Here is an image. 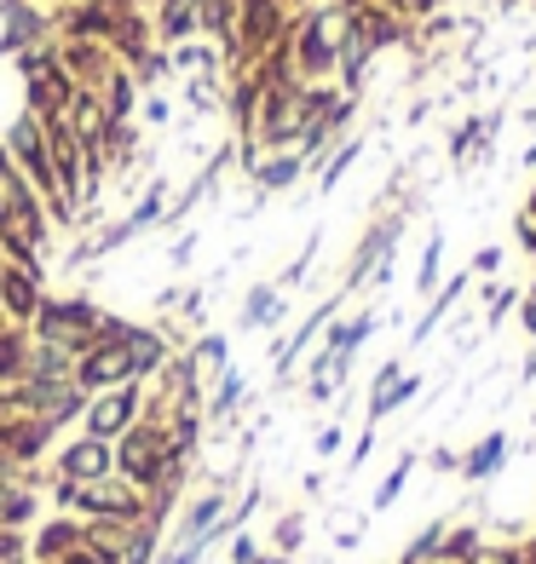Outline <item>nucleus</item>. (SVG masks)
<instances>
[{"label": "nucleus", "instance_id": "nucleus-1", "mask_svg": "<svg viewBox=\"0 0 536 564\" xmlns=\"http://www.w3.org/2000/svg\"><path fill=\"white\" fill-rule=\"evenodd\" d=\"M341 23L346 12L335 7V0H318V7H305L294 12L289 23V69H294V82L305 87H318V82H335V58H341Z\"/></svg>", "mask_w": 536, "mask_h": 564}, {"label": "nucleus", "instance_id": "nucleus-2", "mask_svg": "<svg viewBox=\"0 0 536 564\" xmlns=\"http://www.w3.org/2000/svg\"><path fill=\"white\" fill-rule=\"evenodd\" d=\"M98 317H105V305H98L93 294H46L41 312L30 317V340L35 346H58L69 357H82L93 346V328Z\"/></svg>", "mask_w": 536, "mask_h": 564}, {"label": "nucleus", "instance_id": "nucleus-3", "mask_svg": "<svg viewBox=\"0 0 536 564\" xmlns=\"http://www.w3.org/2000/svg\"><path fill=\"white\" fill-rule=\"evenodd\" d=\"M404 230H410V208H393V214H375V219H369V230L357 237L352 260H346V276H341V294H346V300H352L357 289H369V276L387 265V260H398Z\"/></svg>", "mask_w": 536, "mask_h": 564}, {"label": "nucleus", "instance_id": "nucleus-4", "mask_svg": "<svg viewBox=\"0 0 536 564\" xmlns=\"http://www.w3.org/2000/svg\"><path fill=\"white\" fill-rule=\"evenodd\" d=\"M144 490L139 484H127V478H93V484H82V490H75V501H69V512L75 519H105V524H144Z\"/></svg>", "mask_w": 536, "mask_h": 564}, {"label": "nucleus", "instance_id": "nucleus-5", "mask_svg": "<svg viewBox=\"0 0 536 564\" xmlns=\"http://www.w3.org/2000/svg\"><path fill=\"white\" fill-rule=\"evenodd\" d=\"M162 455H168V426H157V421L139 415V421L116 438V478L150 490V484H157V473H162Z\"/></svg>", "mask_w": 536, "mask_h": 564}, {"label": "nucleus", "instance_id": "nucleus-6", "mask_svg": "<svg viewBox=\"0 0 536 564\" xmlns=\"http://www.w3.org/2000/svg\"><path fill=\"white\" fill-rule=\"evenodd\" d=\"M144 415V387L139 380H127V387H110V392H93L87 409H82V421H75V432H87V438H105L116 444L127 426H133Z\"/></svg>", "mask_w": 536, "mask_h": 564}, {"label": "nucleus", "instance_id": "nucleus-7", "mask_svg": "<svg viewBox=\"0 0 536 564\" xmlns=\"http://www.w3.org/2000/svg\"><path fill=\"white\" fill-rule=\"evenodd\" d=\"M12 403L23 415H41L53 432H69L87 409V392L75 380H23V387H12Z\"/></svg>", "mask_w": 536, "mask_h": 564}, {"label": "nucleus", "instance_id": "nucleus-8", "mask_svg": "<svg viewBox=\"0 0 536 564\" xmlns=\"http://www.w3.org/2000/svg\"><path fill=\"white\" fill-rule=\"evenodd\" d=\"M110 473H116V444L87 438V432H75V438H58L53 455H46V478L93 484V478H110Z\"/></svg>", "mask_w": 536, "mask_h": 564}, {"label": "nucleus", "instance_id": "nucleus-9", "mask_svg": "<svg viewBox=\"0 0 536 564\" xmlns=\"http://www.w3.org/2000/svg\"><path fill=\"white\" fill-rule=\"evenodd\" d=\"M35 41H58L53 12L35 7V0H0V58H18Z\"/></svg>", "mask_w": 536, "mask_h": 564}, {"label": "nucleus", "instance_id": "nucleus-10", "mask_svg": "<svg viewBox=\"0 0 536 564\" xmlns=\"http://www.w3.org/2000/svg\"><path fill=\"white\" fill-rule=\"evenodd\" d=\"M53 444H58V432L46 426L41 415H23V409H18V415L0 421V455L18 460V467H46Z\"/></svg>", "mask_w": 536, "mask_h": 564}, {"label": "nucleus", "instance_id": "nucleus-11", "mask_svg": "<svg viewBox=\"0 0 536 564\" xmlns=\"http://www.w3.org/2000/svg\"><path fill=\"white\" fill-rule=\"evenodd\" d=\"M69 380L87 398L93 392H110V387H127V380H133V357H127V346H87L82 357H75Z\"/></svg>", "mask_w": 536, "mask_h": 564}, {"label": "nucleus", "instance_id": "nucleus-12", "mask_svg": "<svg viewBox=\"0 0 536 564\" xmlns=\"http://www.w3.org/2000/svg\"><path fill=\"white\" fill-rule=\"evenodd\" d=\"M179 364H185V380L208 398V387L232 369V335H219V328H202V335H191V346L179 351Z\"/></svg>", "mask_w": 536, "mask_h": 564}, {"label": "nucleus", "instance_id": "nucleus-13", "mask_svg": "<svg viewBox=\"0 0 536 564\" xmlns=\"http://www.w3.org/2000/svg\"><path fill=\"white\" fill-rule=\"evenodd\" d=\"M41 300H46V276L0 260V317L18 323V328H30V317L41 312Z\"/></svg>", "mask_w": 536, "mask_h": 564}, {"label": "nucleus", "instance_id": "nucleus-14", "mask_svg": "<svg viewBox=\"0 0 536 564\" xmlns=\"http://www.w3.org/2000/svg\"><path fill=\"white\" fill-rule=\"evenodd\" d=\"M75 547H82V519L75 512H41L30 524V564H58Z\"/></svg>", "mask_w": 536, "mask_h": 564}, {"label": "nucleus", "instance_id": "nucleus-15", "mask_svg": "<svg viewBox=\"0 0 536 564\" xmlns=\"http://www.w3.org/2000/svg\"><path fill=\"white\" fill-rule=\"evenodd\" d=\"M243 178H248L260 196H289L300 178H312V167H305L300 150H260V162H254Z\"/></svg>", "mask_w": 536, "mask_h": 564}, {"label": "nucleus", "instance_id": "nucleus-16", "mask_svg": "<svg viewBox=\"0 0 536 564\" xmlns=\"http://www.w3.org/2000/svg\"><path fill=\"white\" fill-rule=\"evenodd\" d=\"M69 98H75V82L58 69V64H46L35 75H23V110L41 116V121H58L69 110Z\"/></svg>", "mask_w": 536, "mask_h": 564}, {"label": "nucleus", "instance_id": "nucleus-17", "mask_svg": "<svg viewBox=\"0 0 536 564\" xmlns=\"http://www.w3.org/2000/svg\"><path fill=\"white\" fill-rule=\"evenodd\" d=\"M58 69L69 75L75 87H98L116 69V53L105 41H58Z\"/></svg>", "mask_w": 536, "mask_h": 564}, {"label": "nucleus", "instance_id": "nucleus-18", "mask_svg": "<svg viewBox=\"0 0 536 564\" xmlns=\"http://www.w3.org/2000/svg\"><path fill=\"white\" fill-rule=\"evenodd\" d=\"M289 317V294L277 289V282H254V289L243 294V312H237V335H260V328H283Z\"/></svg>", "mask_w": 536, "mask_h": 564}, {"label": "nucleus", "instance_id": "nucleus-19", "mask_svg": "<svg viewBox=\"0 0 536 564\" xmlns=\"http://www.w3.org/2000/svg\"><path fill=\"white\" fill-rule=\"evenodd\" d=\"M121 346H127V357H133V380H139V387H150V380L168 369V357H173V346H168V335L157 323H133V335H127Z\"/></svg>", "mask_w": 536, "mask_h": 564}, {"label": "nucleus", "instance_id": "nucleus-20", "mask_svg": "<svg viewBox=\"0 0 536 564\" xmlns=\"http://www.w3.org/2000/svg\"><path fill=\"white\" fill-rule=\"evenodd\" d=\"M243 409H248V380H243V369L232 364L214 387H208V398H202V415H208V426H243Z\"/></svg>", "mask_w": 536, "mask_h": 564}, {"label": "nucleus", "instance_id": "nucleus-21", "mask_svg": "<svg viewBox=\"0 0 536 564\" xmlns=\"http://www.w3.org/2000/svg\"><path fill=\"white\" fill-rule=\"evenodd\" d=\"M507 455H514V438L507 432H484V438L473 444V449H462V484H491L502 467H507Z\"/></svg>", "mask_w": 536, "mask_h": 564}, {"label": "nucleus", "instance_id": "nucleus-22", "mask_svg": "<svg viewBox=\"0 0 536 564\" xmlns=\"http://www.w3.org/2000/svg\"><path fill=\"white\" fill-rule=\"evenodd\" d=\"M468 294H473V271H455V276H444V282H439V294L427 300L421 323L410 328V346H427V340H432V328H439V323L450 317V305H462Z\"/></svg>", "mask_w": 536, "mask_h": 564}, {"label": "nucleus", "instance_id": "nucleus-23", "mask_svg": "<svg viewBox=\"0 0 536 564\" xmlns=\"http://www.w3.org/2000/svg\"><path fill=\"white\" fill-rule=\"evenodd\" d=\"M110 53H116V64H127V69H133L144 53H157V30H150V12H121V18H116Z\"/></svg>", "mask_w": 536, "mask_h": 564}, {"label": "nucleus", "instance_id": "nucleus-24", "mask_svg": "<svg viewBox=\"0 0 536 564\" xmlns=\"http://www.w3.org/2000/svg\"><path fill=\"white\" fill-rule=\"evenodd\" d=\"M168 69H173V82H196V75H225V53L214 41H179L168 46Z\"/></svg>", "mask_w": 536, "mask_h": 564}, {"label": "nucleus", "instance_id": "nucleus-25", "mask_svg": "<svg viewBox=\"0 0 536 564\" xmlns=\"http://www.w3.org/2000/svg\"><path fill=\"white\" fill-rule=\"evenodd\" d=\"M375 328H380V312H369V305H357L352 317H329V328H323V351L357 357V346H364Z\"/></svg>", "mask_w": 536, "mask_h": 564}, {"label": "nucleus", "instance_id": "nucleus-26", "mask_svg": "<svg viewBox=\"0 0 536 564\" xmlns=\"http://www.w3.org/2000/svg\"><path fill=\"white\" fill-rule=\"evenodd\" d=\"M196 7H202V0H157V7H150V30H157V46L196 41Z\"/></svg>", "mask_w": 536, "mask_h": 564}, {"label": "nucleus", "instance_id": "nucleus-27", "mask_svg": "<svg viewBox=\"0 0 536 564\" xmlns=\"http://www.w3.org/2000/svg\"><path fill=\"white\" fill-rule=\"evenodd\" d=\"M93 93H98V105H105V121H133V116H139V98H144L127 64H116V69H110Z\"/></svg>", "mask_w": 536, "mask_h": 564}, {"label": "nucleus", "instance_id": "nucleus-28", "mask_svg": "<svg viewBox=\"0 0 536 564\" xmlns=\"http://www.w3.org/2000/svg\"><path fill=\"white\" fill-rule=\"evenodd\" d=\"M421 398V375H410L404 369L398 380H387V387H375L369 398H364V426H380V421H393L404 403H416Z\"/></svg>", "mask_w": 536, "mask_h": 564}, {"label": "nucleus", "instance_id": "nucleus-29", "mask_svg": "<svg viewBox=\"0 0 536 564\" xmlns=\"http://www.w3.org/2000/svg\"><path fill=\"white\" fill-rule=\"evenodd\" d=\"M168 196H173V178H168V173H150V178H144V196H133V208L121 214V219H127V230H133V237L157 230V225H162V214H168Z\"/></svg>", "mask_w": 536, "mask_h": 564}, {"label": "nucleus", "instance_id": "nucleus-30", "mask_svg": "<svg viewBox=\"0 0 536 564\" xmlns=\"http://www.w3.org/2000/svg\"><path fill=\"white\" fill-rule=\"evenodd\" d=\"M30 351H35L30 328H18V323L0 328V387H23V375H30Z\"/></svg>", "mask_w": 536, "mask_h": 564}, {"label": "nucleus", "instance_id": "nucleus-31", "mask_svg": "<svg viewBox=\"0 0 536 564\" xmlns=\"http://www.w3.org/2000/svg\"><path fill=\"white\" fill-rule=\"evenodd\" d=\"M357 156H364V139L346 133V139H341V144L329 150V156H323L318 167H312V185H318V196H335V191H341V178L352 173V162H357Z\"/></svg>", "mask_w": 536, "mask_h": 564}, {"label": "nucleus", "instance_id": "nucleus-32", "mask_svg": "<svg viewBox=\"0 0 536 564\" xmlns=\"http://www.w3.org/2000/svg\"><path fill=\"white\" fill-rule=\"evenodd\" d=\"M196 35L214 41V46H232L237 41V0H202L196 7Z\"/></svg>", "mask_w": 536, "mask_h": 564}, {"label": "nucleus", "instance_id": "nucleus-33", "mask_svg": "<svg viewBox=\"0 0 536 564\" xmlns=\"http://www.w3.org/2000/svg\"><path fill=\"white\" fill-rule=\"evenodd\" d=\"M416 467H421V455H416V449H404V455L393 460V473H387V478L375 484V496H369V512H393V507H398V496L410 490Z\"/></svg>", "mask_w": 536, "mask_h": 564}, {"label": "nucleus", "instance_id": "nucleus-34", "mask_svg": "<svg viewBox=\"0 0 536 564\" xmlns=\"http://www.w3.org/2000/svg\"><path fill=\"white\" fill-rule=\"evenodd\" d=\"M185 87V116H225V75H196Z\"/></svg>", "mask_w": 536, "mask_h": 564}, {"label": "nucleus", "instance_id": "nucleus-35", "mask_svg": "<svg viewBox=\"0 0 536 564\" xmlns=\"http://www.w3.org/2000/svg\"><path fill=\"white\" fill-rule=\"evenodd\" d=\"M479 300H484V335L507 317V312H519V300H525V289L519 282H496V276H484V289H479Z\"/></svg>", "mask_w": 536, "mask_h": 564}, {"label": "nucleus", "instance_id": "nucleus-36", "mask_svg": "<svg viewBox=\"0 0 536 564\" xmlns=\"http://www.w3.org/2000/svg\"><path fill=\"white\" fill-rule=\"evenodd\" d=\"M439 282H444V230H432L427 248H421V265H416V294L432 300V294H439Z\"/></svg>", "mask_w": 536, "mask_h": 564}, {"label": "nucleus", "instance_id": "nucleus-37", "mask_svg": "<svg viewBox=\"0 0 536 564\" xmlns=\"http://www.w3.org/2000/svg\"><path fill=\"white\" fill-rule=\"evenodd\" d=\"M305 542H312V524H305V512H283V519L271 524V553L283 558H300Z\"/></svg>", "mask_w": 536, "mask_h": 564}, {"label": "nucleus", "instance_id": "nucleus-38", "mask_svg": "<svg viewBox=\"0 0 536 564\" xmlns=\"http://www.w3.org/2000/svg\"><path fill=\"white\" fill-rule=\"evenodd\" d=\"M69 369H75V357H69V351H58V346H35V351H30V375H23V380H69Z\"/></svg>", "mask_w": 536, "mask_h": 564}, {"label": "nucleus", "instance_id": "nucleus-39", "mask_svg": "<svg viewBox=\"0 0 536 564\" xmlns=\"http://www.w3.org/2000/svg\"><path fill=\"white\" fill-rule=\"evenodd\" d=\"M468 564H525V553H519V542H507V535H484Z\"/></svg>", "mask_w": 536, "mask_h": 564}, {"label": "nucleus", "instance_id": "nucleus-40", "mask_svg": "<svg viewBox=\"0 0 536 564\" xmlns=\"http://www.w3.org/2000/svg\"><path fill=\"white\" fill-rule=\"evenodd\" d=\"M139 121H144V127H168V121H173V98H168L162 87L144 93V98H139Z\"/></svg>", "mask_w": 536, "mask_h": 564}, {"label": "nucleus", "instance_id": "nucleus-41", "mask_svg": "<svg viewBox=\"0 0 536 564\" xmlns=\"http://www.w3.org/2000/svg\"><path fill=\"white\" fill-rule=\"evenodd\" d=\"M439 535H444V519H432V524L416 535V542L404 547V558H398V564H427V558H432V547H439Z\"/></svg>", "mask_w": 536, "mask_h": 564}, {"label": "nucleus", "instance_id": "nucleus-42", "mask_svg": "<svg viewBox=\"0 0 536 564\" xmlns=\"http://www.w3.org/2000/svg\"><path fill=\"white\" fill-rule=\"evenodd\" d=\"M254 558H260V535H254V530H237L232 542H225V564H254Z\"/></svg>", "mask_w": 536, "mask_h": 564}, {"label": "nucleus", "instance_id": "nucleus-43", "mask_svg": "<svg viewBox=\"0 0 536 564\" xmlns=\"http://www.w3.org/2000/svg\"><path fill=\"white\" fill-rule=\"evenodd\" d=\"M341 444H346V426H341V421H329V426H318L312 455H318V460H329V455H341Z\"/></svg>", "mask_w": 536, "mask_h": 564}, {"label": "nucleus", "instance_id": "nucleus-44", "mask_svg": "<svg viewBox=\"0 0 536 564\" xmlns=\"http://www.w3.org/2000/svg\"><path fill=\"white\" fill-rule=\"evenodd\" d=\"M502 260H507V248H502V242H484V248L473 253V265H468V271H473V276H496Z\"/></svg>", "mask_w": 536, "mask_h": 564}, {"label": "nucleus", "instance_id": "nucleus-45", "mask_svg": "<svg viewBox=\"0 0 536 564\" xmlns=\"http://www.w3.org/2000/svg\"><path fill=\"white\" fill-rule=\"evenodd\" d=\"M191 253H196V230H185V237L168 242V265L173 271H191Z\"/></svg>", "mask_w": 536, "mask_h": 564}, {"label": "nucleus", "instance_id": "nucleus-46", "mask_svg": "<svg viewBox=\"0 0 536 564\" xmlns=\"http://www.w3.org/2000/svg\"><path fill=\"white\" fill-rule=\"evenodd\" d=\"M375 444H380V438H375V426H364V432H357V438H352V455H346V467L357 473V467H364V460L375 455Z\"/></svg>", "mask_w": 536, "mask_h": 564}, {"label": "nucleus", "instance_id": "nucleus-47", "mask_svg": "<svg viewBox=\"0 0 536 564\" xmlns=\"http://www.w3.org/2000/svg\"><path fill=\"white\" fill-rule=\"evenodd\" d=\"M514 242H519V248H525V253H530V260H536V219H530V214H525V208H519V214H514Z\"/></svg>", "mask_w": 536, "mask_h": 564}, {"label": "nucleus", "instance_id": "nucleus-48", "mask_svg": "<svg viewBox=\"0 0 536 564\" xmlns=\"http://www.w3.org/2000/svg\"><path fill=\"white\" fill-rule=\"evenodd\" d=\"M421 467L427 473H455V467H462V455H455V449H432V455H421Z\"/></svg>", "mask_w": 536, "mask_h": 564}, {"label": "nucleus", "instance_id": "nucleus-49", "mask_svg": "<svg viewBox=\"0 0 536 564\" xmlns=\"http://www.w3.org/2000/svg\"><path fill=\"white\" fill-rule=\"evenodd\" d=\"M519 328L536 340V294H525V300H519Z\"/></svg>", "mask_w": 536, "mask_h": 564}, {"label": "nucleus", "instance_id": "nucleus-50", "mask_svg": "<svg viewBox=\"0 0 536 564\" xmlns=\"http://www.w3.org/2000/svg\"><path fill=\"white\" fill-rule=\"evenodd\" d=\"M300 496H323V473H305L300 478Z\"/></svg>", "mask_w": 536, "mask_h": 564}, {"label": "nucleus", "instance_id": "nucleus-51", "mask_svg": "<svg viewBox=\"0 0 536 564\" xmlns=\"http://www.w3.org/2000/svg\"><path fill=\"white\" fill-rule=\"evenodd\" d=\"M18 473H23V467H18V460H7V455H0V490H7V484H12Z\"/></svg>", "mask_w": 536, "mask_h": 564}, {"label": "nucleus", "instance_id": "nucleus-52", "mask_svg": "<svg viewBox=\"0 0 536 564\" xmlns=\"http://www.w3.org/2000/svg\"><path fill=\"white\" fill-rule=\"evenodd\" d=\"M519 553H525V564H536V530H525V535H519Z\"/></svg>", "mask_w": 536, "mask_h": 564}, {"label": "nucleus", "instance_id": "nucleus-53", "mask_svg": "<svg viewBox=\"0 0 536 564\" xmlns=\"http://www.w3.org/2000/svg\"><path fill=\"white\" fill-rule=\"evenodd\" d=\"M35 7H46V12H58V7H75V0H35Z\"/></svg>", "mask_w": 536, "mask_h": 564}, {"label": "nucleus", "instance_id": "nucleus-54", "mask_svg": "<svg viewBox=\"0 0 536 564\" xmlns=\"http://www.w3.org/2000/svg\"><path fill=\"white\" fill-rule=\"evenodd\" d=\"M283 7H289V12H305V7H318V0H283Z\"/></svg>", "mask_w": 536, "mask_h": 564}, {"label": "nucleus", "instance_id": "nucleus-55", "mask_svg": "<svg viewBox=\"0 0 536 564\" xmlns=\"http://www.w3.org/2000/svg\"><path fill=\"white\" fill-rule=\"evenodd\" d=\"M525 127H530V133H536V110H525Z\"/></svg>", "mask_w": 536, "mask_h": 564}, {"label": "nucleus", "instance_id": "nucleus-56", "mask_svg": "<svg viewBox=\"0 0 536 564\" xmlns=\"http://www.w3.org/2000/svg\"><path fill=\"white\" fill-rule=\"evenodd\" d=\"M530 265H536V260H530ZM525 294H536V276H530V289H525Z\"/></svg>", "mask_w": 536, "mask_h": 564}, {"label": "nucleus", "instance_id": "nucleus-57", "mask_svg": "<svg viewBox=\"0 0 536 564\" xmlns=\"http://www.w3.org/2000/svg\"><path fill=\"white\" fill-rule=\"evenodd\" d=\"M496 7H519V0H496Z\"/></svg>", "mask_w": 536, "mask_h": 564}, {"label": "nucleus", "instance_id": "nucleus-58", "mask_svg": "<svg viewBox=\"0 0 536 564\" xmlns=\"http://www.w3.org/2000/svg\"><path fill=\"white\" fill-rule=\"evenodd\" d=\"M530 7H536V0H530Z\"/></svg>", "mask_w": 536, "mask_h": 564}]
</instances>
